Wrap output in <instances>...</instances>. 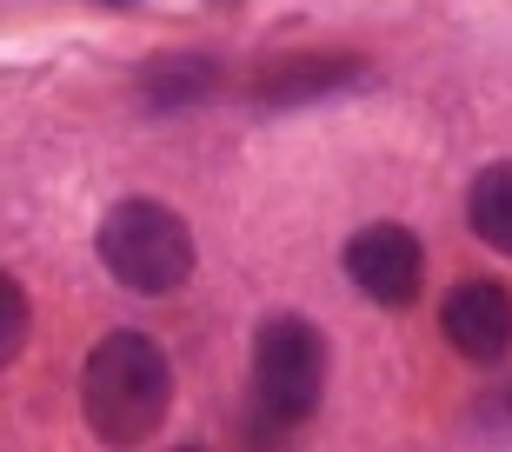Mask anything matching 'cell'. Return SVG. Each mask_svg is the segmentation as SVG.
Returning <instances> with one entry per match:
<instances>
[{
    "instance_id": "obj_5",
    "label": "cell",
    "mask_w": 512,
    "mask_h": 452,
    "mask_svg": "<svg viewBox=\"0 0 512 452\" xmlns=\"http://www.w3.org/2000/svg\"><path fill=\"white\" fill-rule=\"evenodd\" d=\"M439 326H446V339H453L466 359L493 366V359L512 353V293L499 280H466V286L446 293Z\"/></svg>"
},
{
    "instance_id": "obj_8",
    "label": "cell",
    "mask_w": 512,
    "mask_h": 452,
    "mask_svg": "<svg viewBox=\"0 0 512 452\" xmlns=\"http://www.w3.org/2000/svg\"><path fill=\"white\" fill-rule=\"evenodd\" d=\"M207 87H213V60L207 54H167V60H153V67H147V100L160 113L193 107Z\"/></svg>"
},
{
    "instance_id": "obj_9",
    "label": "cell",
    "mask_w": 512,
    "mask_h": 452,
    "mask_svg": "<svg viewBox=\"0 0 512 452\" xmlns=\"http://www.w3.org/2000/svg\"><path fill=\"white\" fill-rule=\"evenodd\" d=\"M20 346H27V293H20V280L0 266V366H14Z\"/></svg>"
},
{
    "instance_id": "obj_6",
    "label": "cell",
    "mask_w": 512,
    "mask_h": 452,
    "mask_svg": "<svg viewBox=\"0 0 512 452\" xmlns=\"http://www.w3.org/2000/svg\"><path fill=\"white\" fill-rule=\"evenodd\" d=\"M353 80H360V60H346V54H306V60L273 67V74L260 80V94L273 100V107H313V100L340 94V87H353Z\"/></svg>"
},
{
    "instance_id": "obj_1",
    "label": "cell",
    "mask_w": 512,
    "mask_h": 452,
    "mask_svg": "<svg viewBox=\"0 0 512 452\" xmlns=\"http://www.w3.org/2000/svg\"><path fill=\"white\" fill-rule=\"evenodd\" d=\"M173 366L147 333H107L80 373V413L100 446H147L167 426Z\"/></svg>"
},
{
    "instance_id": "obj_10",
    "label": "cell",
    "mask_w": 512,
    "mask_h": 452,
    "mask_svg": "<svg viewBox=\"0 0 512 452\" xmlns=\"http://www.w3.org/2000/svg\"><path fill=\"white\" fill-rule=\"evenodd\" d=\"M506 406H512V386H506Z\"/></svg>"
},
{
    "instance_id": "obj_3",
    "label": "cell",
    "mask_w": 512,
    "mask_h": 452,
    "mask_svg": "<svg viewBox=\"0 0 512 452\" xmlns=\"http://www.w3.org/2000/svg\"><path fill=\"white\" fill-rule=\"evenodd\" d=\"M326 386V339L300 313H273L253 339V406L266 426H300L313 419Z\"/></svg>"
},
{
    "instance_id": "obj_2",
    "label": "cell",
    "mask_w": 512,
    "mask_h": 452,
    "mask_svg": "<svg viewBox=\"0 0 512 452\" xmlns=\"http://www.w3.org/2000/svg\"><path fill=\"white\" fill-rule=\"evenodd\" d=\"M193 233L187 220L167 207V200H120L107 220H100V266L114 273L127 293H147V300H167L193 280Z\"/></svg>"
},
{
    "instance_id": "obj_4",
    "label": "cell",
    "mask_w": 512,
    "mask_h": 452,
    "mask_svg": "<svg viewBox=\"0 0 512 452\" xmlns=\"http://www.w3.org/2000/svg\"><path fill=\"white\" fill-rule=\"evenodd\" d=\"M346 280L360 286L373 306H413L419 280H426V253H419V240L393 220L360 226V233L346 240Z\"/></svg>"
},
{
    "instance_id": "obj_7",
    "label": "cell",
    "mask_w": 512,
    "mask_h": 452,
    "mask_svg": "<svg viewBox=\"0 0 512 452\" xmlns=\"http://www.w3.org/2000/svg\"><path fill=\"white\" fill-rule=\"evenodd\" d=\"M466 226H473L493 253L512 260V167H506V160L473 180V193H466Z\"/></svg>"
}]
</instances>
